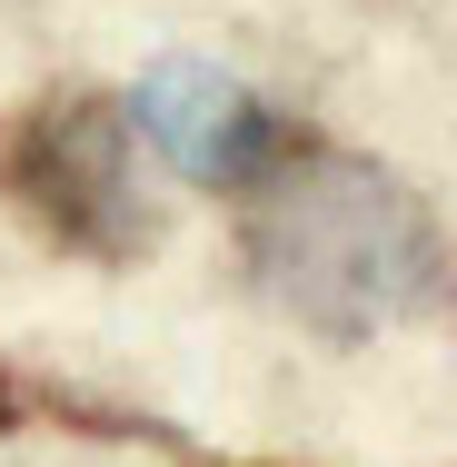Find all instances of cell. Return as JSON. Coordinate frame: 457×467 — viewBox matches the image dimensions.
I'll return each instance as SVG.
<instances>
[{
    "label": "cell",
    "mask_w": 457,
    "mask_h": 467,
    "mask_svg": "<svg viewBox=\"0 0 457 467\" xmlns=\"http://www.w3.org/2000/svg\"><path fill=\"white\" fill-rule=\"evenodd\" d=\"M229 209L249 279L318 338H378L457 308V249L438 209L308 119H278L259 140V160L229 180Z\"/></svg>",
    "instance_id": "1"
},
{
    "label": "cell",
    "mask_w": 457,
    "mask_h": 467,
    "mask_svg": "<svg viewBox=\"0 0 457 467\" xmlns=\"http://www.w3.org/2000/svg\"><path fill=\"white\" fill-rule=\"evenodd\" d=\"M0 209L30 219L60 259L130 269L150 249V170L119 90H40L0 109Z\"/></svg>",
    "instance_id": "2"
},
{
    "label": "cell",
    "mask_w": 457,
    "mask_h": 467,
    "mask_svg": "<svg viewBox=\"0 0 457 467\" xmlns=\"http://www.w3.org/2000/svg\"><path fill=\"white\" fill-rule=\"evenodd\" d=\"M130 119H140V140H150L170 170H189L199 189H229L259 160V140L278 130V109H259L229 70H209V60H160V70L140 80V99H130Z\"/></svg>",
    "instance_id": "3"
}]
</instances>
